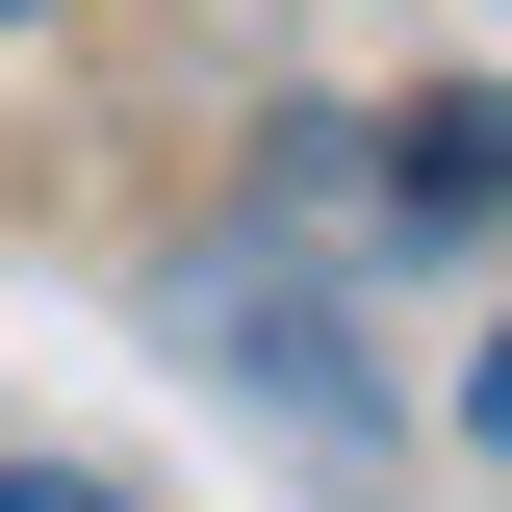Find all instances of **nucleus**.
<instances>
[{"label":"nucleus","instance_id":"nucleus-1","mask_svg":"<svg viewBox=\"0 0 512 512\" xmlns=\"http://www.w3.org/2000/svg\"><path fill=\"white\" fill-rule=\"evenodd\" d=\"M384 231H487V205H512V103H410V154H384Z\"/></svg>","mask_w":512,"mask_h":512},{"label":"nucleus","instance_id":"nucleus-3","mask_svg":"<svg viewBox=\"0 0 512 512\" xmlns=\"http://www.w3.org/2000/svg\"><path fill=\"white\" fill-rule=\"evenodd\" d=\"M0 512H128V487H0Z\"/></svg>","mask_w":512,"mask_h":512},{"label":"nucleus","instance_id":"nucleus-4","mask_svg":"<svg viewBox=\"0 0 512 512\" xmlns=\"http://www.w3.org/2000/svg\"><path fill=\"white\" fill-rule=\"evenodd\" d=\"M0 26H26V0H0Z\"/></svg>","mask_w":512,"mask_h":512},{"label":"nucleus","instance_id":"nucleus-2","mask_svg":"<svg viewBox=\"0 0 512 512\" xmlns=\"http://www.w3.org/2000/svg\"><path fill=\"white\" fill-rule=\"evenodd\" d=\"M461 436H487V461H512V308H487V359H461Z\"/></svg>","mask_w":512,"mask_h":512}]
</instances>
